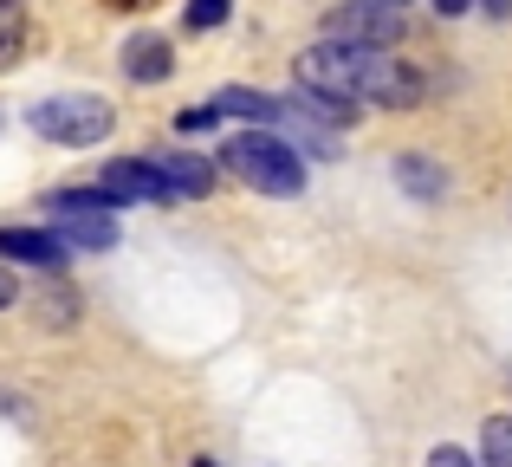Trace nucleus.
<instances>
[{
	"mask_svg": "<svg viewBox=\"0 0 512 467\" xmlns=\"http://www.w3.org/2000/svg\"><path fill=\"white\" fill-rule=\"evenodd\" d=\"M292 78H299V85H318V91H338L350 104H389V111H409L428 91V78L415 72V65H402L396 52L350 46V39H318V46H305L299 65H292Z\"/></svg>",
	"mask_w": 512,
	"mask_h": 467,
	"instance_id": "obj_1",
	"label": "nucleus"
},
{
	"mask_svg": "<svg viewBox=\"0 0 512 467\" xmlns=\"http://www.w3.org/2000/svg\"><path fill=\"white\" fill-rule=\"evenodd\" d=\"M150 163L175 182V195H182V202H195V195H208V189H214V163H208V156H188V150H150Z\"/></svg>",
	"mask_w": 512,
	"mask_h": 467,
	"instance_id": "obj_10",
	"label": "nucleus"
},
{
	"mask_svg": "<svg viewBox=\"0 0 512 467\" xmlns=\"http://www.w3.org/2000/svg\"><path fill=\"white\" fill-rule=\"evenodd\" d=\"M480 455H487V467H512V416H487Z\"/></svg>",
	"mask_w": 512,
	"mask_h": 467,
	"instance_id": "obj_13",
	"label": "nucleus"
},
{
	"mask_svg": "<svg viewBox=\"0 0 512 467\" xmlns=\"http://www.w3.org/2000/svg\"><path fill=\"white\" fill-rule=\"evenodd\" d=\"M104 7H143V0H104Z\"/></svg>",
	"mask_w": 512,
	"mask_h": 467,
	"instance_id": "obj_20",
	"label": "nucleus"
},
{
	"mask_svg": "<svg viewBox=\"0 0 512 467\" xmlns=\"http://www.w3.org/2000/svg\"><path fill=\"white\" fill-rule=\"evenodd\" d=\"M214 124H221V111H214V104H195V111L175 117V130H188V137H195V130H214Z\"/></svg>",
	"mask_w": 512,
	"mask_h": 467,
	"instance_id": "obj_15",
	"label": "nucleus"
},
{
	"mask_svg": "<svg viewBox=\"0 0 512 467\" xmlns=\"http://www.w3.org/2000/svg\"><path fill=\"white\" fill-rule=\"evenodd\" d=\"M221 156H227V169L260 195H299L305 189V156L292 150V137H279V130H266V124L240 130Z\"/></svg>",
	"mask_w": 512,
	"mask_h": 467,
	"instance_id": "obj_2",
	"label": "nucleus"
},
{
	"mask_svg": "<svg viewBox=\"0 0 512 467\" xmlns=\"http://www.w3.org/2000/svg\"><path fill=\"white\" fill-rule=\"evenodd\" d=\"M325 39H350V46H396L402 39V13L383 0H350V7L325 13Z\"/></svg>",
	"mask_w": 512,
	"mask_h": 467,
	"instance_id": "obj_5",
	"label": "nucleus"
},
{
	"mask_svg": "<svg viewBox=\"0 0 512 467\" xmlns=\"http://www.w3.org/2000/svg\"><path fill=\"white\" fill-rule=\"evenodd\" d=\"M13 299H20V292H13V279L0 273V305H13Z\"/></svg>",
	"mask_w": 512,
	"mask_h": 467,
	"instance_id": "obj_18",
	"label": "nucleus"
},
{
	"mask_svg": "<svg viewBox=\"0 0 512 467\" xmlns=\"http://www.w3.org/2000/svg\"><path fill=\"white\" fill-rule=\"evenodd\" d=\"M175 72V52L163 33H137L124 46V78H137V85H163V78Z\"/></svg>",
	"mask_w": 512,
	"mask_h": 467,
	"instance_id": "obj_9",
	"label": "nucleus"
},
{
	"mask_svg": "<svg viewBox=\"0 0 512 467\" xmlns=\"http://www.w3.org/2000/svg\"><path fill=\"white\" fill-rule=\"evenodd\" d=\"M435 13H467V0H435Z\"/></svg>",
	"mask_w": 512,
	"mask_h": 467,
	"instance_id": "obj_19",
	"label": "nucleus"
},
{
	"mask_svg": "<svg viewBox=\"0 0 512 467\" xmlns=\"http://www.w3.org/2000/svg\"><path fill=\"white\" fill-rule=\"evenodd\" d=\"M227 13H234V0H188V26H195V33L227 26Z\"/></svg>",
	"mask_w": 512,
	"mask_h": 467,
	"instance_id": "obj_14",
	"label": "nucleus"
},
{
	"mask_svg": "<svg viewBox=\"0 0 512 467\" xmlns=\"http://www.w3.org/2000/svg\"><path fill=\"white\" fill-rule=\"evenodd\" d=\"M46 208H52V228L85 253H104L117 240V221H111L117 195H104V189H59Z\"/></svg>",
	"mask_w": 512,
	"mask_h": 467,
	"instance_id": "obj_4",
	"label": "nucleus"
},
{
	"mask_svg": "<svg viewBox=\"0 0 512 467\" xmlns=\"http://www.w3.org/2000/svg\"><path fill=\"white\" fill-rule=\"evenodd\" d=\"M98 189L117 195V202H182V195H175V182L150 163V156H117V163H104Z\"/></svg>",
	"mask_w": 512,
	"mask_h": 467,
	"instance_id": "obj_6",
	"label": "nucleus"
},
{
	"mask_svg": "<svg viewBox=\"0 0 512 467\" xmlns=\"http://www.w3.org/2000/svg\"><path fill=\"white\" fill-rule=\"evenodd\" d=\"M208 104H214L221 117H247V124H266V130H279V124H286V98H273V91L227 85V91H214Z\"/></svg>",
	"mask_w": 512,
	"mask_h": 467,
	"instance_id": "obj_8",
	"label": "nucleus"
},
{
	"mask_svg": "<svg viewBox=\"0 0 512 467\" xmlns=\"http://www.w3.org/2000/svg\"><path fill=\"white\" fill-rule=\"evenodd\" d=\"M26 46V0H0V65L20 59Z\"/></svg>",
	"mask_w": 512,
	"mask_h": 467,
	"instance_id": "obj_12",
	"label": "nucleus"
},
{
	"mask_svg": "<svg viewBox=\"0 0 512 467\" xmlns=\"http://www.w3.org/2000/svg\"><path fill=\"white\" fill-rule=\"evenodd\" d=\"M72 240L52 228H0V260H26V266H65Z\"/></svg>",
	"mask_w": 512,
	"mask_h": 467,
	"instance_id": "obj_7",
	"label": "nucleus"
},
{
	"mask_svg": "<svg viewBox=\"0 0 512 467\" xmlns=\"http://www.w3.org/2000/svg\"><path fill=\"white\" fill-rule=\"evenodd\" d=\"M26 124H33L39 137H52V143L85 150V143H104V137H111L117 111L104 98H91V91H59V98H39L33 111H26Z\"/></svg>",
	"mask_w": 512,
	"mask_h": 467,
	"instance_id": "obj_3",
	"label": "nucleus"
},
{
	"mask_svg": "<svg viewBox=\"0 0 512 467\" xmlns=\"http://www.w3.org/2000/svg\"><path fill=\"white\" fill-rule=\"evenodd\" d=\"M195 467H214V461H195Z\"/></svg>",
	"mask_w": 512,
	"mask_h": 467,
	"instance_id": "obj_22",
	"label": "nucleus"
},
{
	"mask_svg": "<svg viewBox=\"0 0 512 467\" xmlns=\"http://www.w3.org/2000/svg\"><path fill=\"white\" fill-rule=\"evenodd\" d=\"M383 7H396V13H402V0H383Z\"/></svg>",
	"mask_w": 512,
	"mask_h": 467,
	"instance_id": "obj_21",
	"label": "nucleus"
},
{
	"mask_svg": "<svg viewBox=\"0 0 512 467\" xmlns=\"http://www.w3.org/2000/svg\"><path fill=\"white\" fill-rule=\"evenodd\" d=\"M396 189L402 195H415V202H441V189H448V176H441L428 156H415V150H402L396 156Z\"/></svg>",
	"mask_w": 512,
	"mask_h": 467,
	"instance_id": "obj_11",
	"label": "nucleus"
},
{
	"mask_svg": "<svg viewBox=\"0 0 512 467\" xmlns=\"http://www.w3.org/2000/svg\"><path fill=\"white\" fill-rule=\"evenodd\" d=\"M480 7H487L493 20H506V13H512V0H480Z\"/></svg>",
	"mask_w": 512,
	"mask_h": 467,
	"instance_id": "obj_17",
	"label": "nucleus"
},
{
	"mask_svg": "<svg viewBox=\"0 0 512 467\" xmlns=\"http://www.w3.org/2000/svg\"><path fill=\"white\" fill-rule=\"evenodd\" d=\"M428 467H480V461H467V448H435Z\"/></svg>",
	"mask_w": 512,
	"mask_h": 467,
	"instance_id": "obj_16",
	"label": "nucleus"
}]
</instances>
